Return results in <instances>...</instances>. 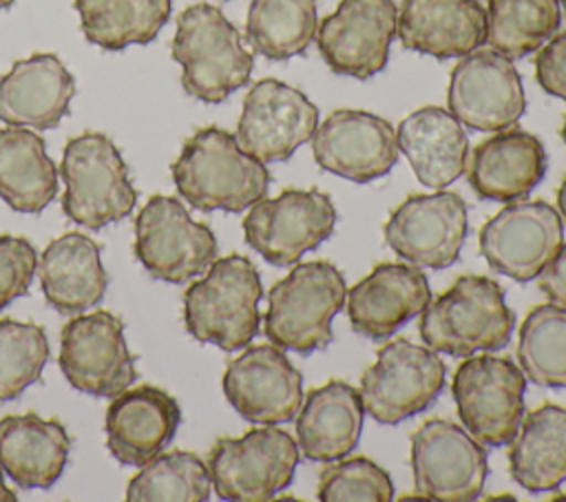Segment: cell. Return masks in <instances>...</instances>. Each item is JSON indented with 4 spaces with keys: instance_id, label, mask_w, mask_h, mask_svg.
Listing matches in <instances>:
<instances>
[{
    "instance_id": "obj_1",
    "label": "cell",
    "mask_w": 566,
    "mask_h": 502,
    "mask_svg": "<svg viewBox=\"0 0 566 502\" xmlns=\"http://www.w3.org/2000/svg\"><path fill=\"white\" fill-rule=\"evenodd\" d=\"M177 192L197 210L241 212L268 195L270 172L219 126L195 130L170 166Z\"/></svg>"
},
{
    "instance_id": "obj_2",
    "label": "cell",
    "mask_w": 566,
    "mask_h": 502,
    "mask_svg": "<svg viewBox=\"0 0 566 502\" xmlns=\"http://www.w3.org/2000/svg\"><path fill=\"white\" fill-rule=\"evenodd\" d=\"M170 55L181 66L184 91L206 104H219L245 86L254 66L239 29L208 2L179 13Z\"/></svg>"
},
{
    "instance_id": "obj_3",
    "label": "cell",
    "mask_w": 566,
    "mask_h": 502,
    "mask_svg": "<svg viewBox=\"0 0 566 502\" xmlns=\"http://www.w3.org/2000/svg\"><path fill=\"white\" fill-rule=\"evenodd\" d=\"M261 296V276L248 257L214 259L184 294L186 330L223 352L243 349L259 332Z\"/></svg>"
},
{
    "instance_id": "obj_4",
    "label": "cell",
    "mask_w": 566,
    "mask_h": 502,
    "mask_svg": "<svg viewBox=\"0 0 566 502\" xmlns=\"http://www.w3.org/2000/svg\"><path fill=\"white\" fill-rule=\"evenodd\" d=\"M515 316L497 281L467 274L427 303L420 336L433 352L451 356L491 354L509 345Z\"/></svg>"
},
{
    "instance_id": "obj_5",
    "label": "cell",
    "mask_w": 566,
    "mask_h": 502,
    "mask_svg": "<svg viewBox=\"0 0 566 502\" xmlns=\"http://www.w3.org/2000/svg\"><path fill=\"white\" fill-rule=\"evenodd\" d=\"M347 299L345 276L329 261L296 263L268 294L263 332L281 349L310 354L332 343V321Z\"/></svg>"
},
{
    "instance_id": "obj_6",
    "label": "cell",
    "mask_w": 566,
    "mask_h": 502,
    "mask_svg": "<svg viewBox=\"0 0 566 502\" xmlns=\"http://www.w3.org/2000/svg\"><path fill=\"white\" fill-rule=\"evenodd\" d=\"M60 177L66 186L62 195L64 215L88 230L122 221L137 203L128 166L104 133L88 130L71 137L62 150Z\"/></svg>"
},
{
    "instance_id": "obj_7",
    "label": "cell",
    "mask_w": 566,
    "mask_h": 502,
    "mask_svg": "<svg viewBox=\"0 0 566 502\" xmlns=\"http://www.w3.org/2000/svg\"><path fill=\"white\" fill-rule=\"evenodd\" d=\"M296 440L276 425L219 438L208 453L212 489L230 502H265L287 489L298 464Z\"/></svg>"
},
{
    "instance_id": "obj_8",
    "label": "cell",
    "mask_w": 566,
    "mask_h": 502,
    "mask_svg": "<svg viewBox=\"0 0 566 502\" xmlns=\"http://www.w3.org/2000/svg\"><path fill=\"white\" fill-rule=\"evenodd\" d=\"M133 250L153 279L188 283L217 259V237L177 197L153 195L135 219Z\"/></svg>"
},
{
    "instance_id": "obj_9",
    "label": "cell",
    "mask_w": 566,
    "mask_h": 502,
    "mask_svg": "<svg viewBox=\"0 0 566 502\" xmlns=\"http://www.w3.org/2000/svg\"><path fill=\"white\" fill-rule=\"evenodd\" d=\"M526 376L502 356H467L458 365L451 394L467 431L484 447L509 445L524 418Z\"/></svg>"
},
{
    "instance_id": "obj_10",
    "label": "cell",
    "mask_w": 566,
    "mask_h": 502,
    "mask_svg": "<svg viewBox=\"0 0 566 502\" xmlns=\"http://www.w3.org/2000/svg\"><path fill=\"white\" fill-rule=\"evenodd\" d=\"M444 387V363L431 347L396 338L382 345L360 376L365 411L380 425L402 422L427 409Z\"/></svg>"
},
{
    "instance_id": "obj_11",
    "label": "cell",
    "mask_w": 566,
    "mask_h": 502,
    "mask_svg": "<svg viewBox=\"0 0 566 502\" xmlns=\"http://www.w3.org/2000/svg\"><path fill=\"white\" fill-rule=\"evenodd\" d=\"M411 473L418 495L440 502L480 498L489 475L482 442L447 418L422 422L411 436Z\"/></svg>"
},
{
    "instance_id": "obj_12",
    "label": "cell",
    "mask_w": 566,
    "mask_h": 502,
    "mask_svg": "<svg viewBox=\"0 0 566 502\" xmlns=\"http://www.w3.org/2000/svg\"><path fill=\"white\" fill-rule=\"evenodd\" d=\"M336 208L329 195L287 188L274 199L250 206L243 219L245 243L272 265H294L305 252L329 239Z\"/></svg>"
},
{
    "instance_id": "obj_13",
    "label": "cell",
    "mask_w": 566,
    "mask_h": 502,
    "mask_svg": "<svg viewBox=\"0 0 566 502\" xmlns=\"http://www.w3.org/2000/svg\"><path fill=\"white\" fill-rule=\"evenodd\" d=\"M57 363L71 387L99 398L122 394L137 378L124 323L106 310L77 314L62 327Z\"/></svg>"
},
{
    "instance_id": "obj_14",
    "label": "cell",
    "mask_w": 566,
    "mask_h": 502,
    "mask_svg": "<svg viewBox=\"0 0 566 502\" xmlns=\"http://www.w3.org/2000/svg\"><path fill=\"white\" fill-rule=\"evenodd\" d=\"M449 113L471 130L511 128L526 111L524 86L513 60L495 49H475L453 66L447 88Z\"/></svg>"
},
{
    "instance_id": "obj_15",
    "label": "cell",
    "mask_w": 566,
    "mask_h": 502,
    "mask_svg": "<svg viewBox=\"0 0 566 502\" xmlns=\"http://www.w3.org/2000/svg\"><path fill=\"white\" fill-rule=\"evenodd\" d=\"M564 243V221L548 201H509L480 230V252L513 281L537 279Z\"/></svg>"
},
{
    "instance_id": "obj_16",
    "label": "cell",
    "mask_w": 566,
    "mask_h": 502,
    "mask_svg": "<svg viewBox=\"0 0 566 502\" xmlns=\"http://www.w3.org/2000/svg\"><path fill=\"white\" fill-rule=\"evenodd\" d=\"M382 232L387 245L411 265L449 268L469 232L467 203L451 190L411 195L391 210Z\"/></svg>"
},
{
    "instance_id": "obj_17",
    "label": "cell",
    "mask_w": 566,
    "mask_h": 502,
    "mask_svg": "<svg viewBox=\"0 0 566 502\" xmlns=\"http://www.w3.org/2000/svg\"><path fill=\"white\" fill-rule=\"evenodd\" d=\"M396 24L394 0H340L318 24L316 46L334 73L369 80L387 66Z\"/></svg>"
},
{
    "instance_id": "obj_18",
    "label": "cell",
    "mask_w": 566,
    "mask_h": 502,
    "mask_svg": "<svg viewBox=\"0 0 566 502\" xmlns=\"http://www.w3.org/2000/svg\"><path fill=\"white\" fill-rule=\"evenodd\" d=\"M318 126V108L298 88L265 77L252 84L237 124L239 146L263 164L290 159L298 146L312 139Z\"/></svg>"
},
{
    "instance_id": "obj_19",
    "label": "cell",
    "mask_w": 566,
    "mask_h": 502,
    "mask_svg": "<svg viewBox=\"0 0 566 502\" xmlns=\"http://www.w3.org/2000/svg\"><path fill=\"white\" fill-rule=\"evenodd\" d=\"M221 385L232 409L254 425L290 422L303 402V376L274 343L245 345Z\"/></svg>"
},
{
    "instance_id": "obj_20",
    "label": "cell",
    "mask_w": 566,
    "mask_h": 502,
    "mask_svg": "<svg viewBox=\"0 0 566 502\" xmlns=\"http://www.w3.org/2000/svg\"><path fill=\"white\" fill-rule=\"evenodd\" d=\"M316 164L356 184L385 177L398 161L394 126L374 113L338 108L329 113L312 135Z\"/></svg>"
},
{
    "instance_id": "obj_21",
    "label": "cell",
    "mask_w": 566,
    "mask_h": 502,
    "mask_svg": "<svg viewBox=\"0 0 566 502\" xmlns=\"http://www.w3.org/2000/svg\"><path fill=\"white\" fill-rule=\"evenodd\" d=\"M179 420V402L168 391L155 385L124 389L104 416L106 449L122 464L142 467L170 445Z\"/></svg>"
},
{
    "instance_id": "obj_22",
    "label": "cell",
    "mask_w": 566,
    "mask_h": 502,
    "mask_svg": "<svg viewBox=\"0 0 566 502\" xmlns=\"http://www.w3.org/2000/svg\"><path fill=\"white\" fill-rule=\"evenodd\" d=\"M431 301L424 272L411 263H378L347 290V316L360 336L382 341L422 314Z\"/></svg>"
},
{
    "instance_id": "obj_23",
    "label": "cell",
    "mask_w": 566,
    "mask_h": 502,
    "mask_svg": "<svg viewBox=\"0 0 566 502\" xmlns=\"http://www.w3.org/2000/svg\"><path fill=\"white\" fill-rule=\"evenodd\" d=\"M478 197L489 201H517L544 179L546 150L539 137L522 128H504L482 139L464 166Z\"/></svg>"
},
{
    "instance_id": "obj_24",
    "label": "cell",
    "mask_w": 566,
    "mask_h": 502,
    "mask_svg": "<svg viewBox=\"0 0 566 502\" xmlns=\"http://www.w3.org/2000/svg\"><path fill=\"white\" fill-rule=\"evenodd\" d=\"M396 35L409 51L462 57L484 42L486 9L480 0H400Z\"/></svg>"
},
{
    "instance_id": "obj_25",
    "label": "cell",
    "mask_w": 566,
    "mask_h": 502,
    "mask_svg": "<svg viewBox=\"0 0 566 502\" xmlns=\"http://www.w3.org/2000/svg\"><path fill=\"white\" fill-rule=\"evenodd\" d=\"M75 77L53 53L18 60L0 77V119L9 126L35 130L55 128L69 113Z\"/></svg>"
},
{
    "instance_id": "obj_26",
    "label": "cell",
    "mask_w": 566,
    "mask_h": 502,
    "mask_svg": "<svg viewBox=\"0 0 566 502\" xmlns=\"http://www.w3.org/2000/svg\"><path fill=\"white\" fill-rule=\"evenodd\" d=\"M38 274L46 303L66 316L95 307L108 287L102 248L84 232L53 239L38 259Z\"/></svg>"
},
{
    "instance_id": "obj_27",
    "label": "cell",
    "mask_w": 566,
    "mask_h": 502,
    "mask_svg": "<svg viewBox=\"0 0 566 502\" xmlns=\"http://www.w3.org/2000/svg\"><path fill=\"white\" fill-rule=\"evenodd\" d=\"M71 451L66 427L35 411L0 418V469L20 489H49L62 475Z\"/></svg>"
},
{
    "instance_id": "obj_28",
    "label": "cell",
    "mask_w": 566,
    "mask_h": 502,
    "mask_svg": "<svg viewBox=\"0 0 566 502\" xmlns=\"http://www.w3.org/2000/svg\"><path fill=\"white\" fill-rule=\"evenodd\" d=\"M363 398L345 380L312 389L298 407L296 440L305 458L334 462L354 451L363 431Z\"/></svg>"
},
{
    "instance_id": "obj_29",
    "label": "cell",
    "mask_w": 566,
    "mask_h": 502,
    "mask_svg": "<svg viewBox=\"0 0 566 502\" xmlns=\"http://www.w3.org/2000/svg\"><path fill=\"white\" fill-rule=\"evenodd\" d=\"M396 139L418 181L427 188H447L464 172L469 139L447 108L422 106L409 113L400 122Z\"/></svg>"
},
{
    "instance_id": "obj_30",
    "label": "cell",
    "mask_w": 566,
    "mask_h": 502,
    "mask_svg": "<svg viewBox=\"0 0 566 502\" xmlns=\"http://www.w3.org/2000/svg\"><path fill=\"white\" fill-rule=\"evenodd\" d=\"M509 445V469L522 489H557L566 480V407L546 402L533 409Z\"/></svg>"
},
{
    "instance_id": "obj_31",
    "label": "cell",
    "mask_w": 566,
    "mask_h": 502,
    "mask_svg": "<svg viewBox=\"0 0 566 502\" xmlns=\"http://www.w3.org/2000/svg\"><path fill=\"white\" fill-rule=\"evenodd\" d=\"M53 159L44 139L24 128H0V199L18 212H42L57 195Z\"/></svg>"
},
{
    "instance_id": "obj_32",
    "label": "cell",
    "mask_w": 566,
    "mask_h": 502,
    "mask_svg": "<svg viewBox=\"0 0 566 502\" xmlns=\"http://www.w3.org/2000/svg\"><path fill=\"white\" fill-rule=\"evenodd\" d=\"M82 33L104 51L148 44L168 22L170 0H75Z\"/></svg>"
},
{
    "instance_id": "obj_33",
    "label": "cell",
    "mask_w": 566,
    "mask_h": 502,
    "mask_svg": "<svg viewBox=\"0 0 566 502\" xmlns=\"http://www.w3.org/2000/svg\"><path fill=\"white\" fill-rule=\"evenodd\" d=\"M316 29V0H252L245 18L250 46L268 60L303 55Z\"/></svg>"
},
{
    "instance_id": "obj_34",
    "label": "cell",
    "mask_w": 566,
    "mask_h": 502,
    "mask_svg": "<svg viewBox=\"0 0 566 502\" xmlns=\"http://www.w3.org/2000/svg\"><path fill=\"white\" fill-rule=\"evenodd\" d=\"M559 22V0H486L484 42L509 60H517L544 46Z\"/></svg>"
},
{
    "instance_id": "obj_35",
    "label": "cell",
    "mask_w": 566,
    "mask_h": 502,
    "mask_svg": "<svg viewBox=\"0 0 566 502\" xmlns=\"http://www.w3.org/2000/svg\"><path fill=\"white\" fill-rule=\"evenodd\" d=\"M212 491L208 464L192 451L159 453L130 478L128 502H206Z\"/></svg>"
},
{
    "instance_id": "obj_36",
    "label": "cell",
    "mask_w": 566,
    "mask_h": 502,
    "mask_svg": "<svg viewBox=\"0 0 566 502\" xmlns=\"http://www.w3.org/2000/svg\"><path fill=\"white\" fill-rule=\"evenodd\" d=\"M517 360L528 380L542 387H566V307H533L520 327Z\"/></svg>"
},
{
    "instance_id": "obj_37",
    "label": "cell",
    "mask_w": 566,
    "mask_h": 502,
    "mask_svg": "<svg viewBox=\"0 0 566 502\" xmlns=\"http://www.w3.org/2000/svg\"><path fill=\"white\" fill-rule=\"evenodd\" d=\"M49 360V338L42 325L0 318V402L15 400L38 383Z\"/></svg>"
},
{
    "instance_id": "obj_38",
    "label": "cell",
    "mask_w": 566,
    "mask_h": 502,
    "mask_svg": "<svg viewBox=\"0 0 566 502\" xmlns=\"http://www.w3.org/2000/svg\"><path fill=\"white\" fill-rule=\"evenodd\" d=\"M321 502H389L394 484L389 473L369 458H349L327 464L318 475Z\"/></svg>"
},
{
    "instance_id": "obj_39",
    "label": "cell",
    "mask_w": 566,
    "mask_h": 502,
    "mask_svg": "<svg viewBox=\"0 0 566 502\" xmlns=\"http://www.w3.org/2000/svg\"><path fill=\"white\" fill-rule=\"evenodd\" d=\"M38 259L27 237L0 234V310L29 292Z\"/></svg>"
},
{
    "instance_id": "obj_40",
    "label": "cell",
    "mask_w": 566,
    "mask_h": 502,
    "mask_svg": "<svg viewBox=\"0 0 566 502\" xmlns=\"http://www.w3.org/2000/svg\"><path fill=\"white\" fill-rule=\"evenodd\" d=\"M535 80L548 95L566 102V31L555 33L537 49Z\"/></svg>"
},
{
    "instance_id": "obj_41",
    "label": "cell",
    "mask_w": 566,
    "mask_h": 502,
    "mask_svg": "<svg viewBox=\"0 0 566 502\" xmlns=\"http://www.w3.org/2000/svg\"><path fill=\"white\" fill-rule=\"evenodd\" d=\"M539 290L557 305L566 307V243L559 245L555 257L537 274Z\"/></svg>"
},
{
    "instance_id": "obj_42",
    "label": "cell",
    "mask_w": 566,
    "mask_h": 502,
    "mask_svg": "<svg viewBox=\"0 0 566 502\" xmlns=\"http://www.w3.org/2000/svg\"><path fill=\"white\" fill-rule=\"evenodd\" d=\"M557 210H559V215H562L564 221H566V177L562 179L559 190H557Z\"/></svg>"
},
{
    "instance_id": "obj_43",
    "label": "cell",
    "mask_w": 566,
    "mask_h": 502,
    "mask_svg": "<svg viewBox=\"0 0 566 502\" xmlns=\"http://www.w3.org/2000/svg\"><path fill=\"white\" fill-rule=\"evenodd\" d=\"M0 502H18V495L4 484V478H2V469H0Z\"/></svg>"
},
{
    "instance_id": "obj_44",
    "label": "cell",
    "mask_w": 566,
    "mask_h": 502,
    "mask_svg": "<svg viewBox=\"0 0 566 502\" xmlns=\"http://www.w3.org/2000/svg\"><path fill=\"white\" fill-rule=\"evenodd\" d=\"M15 0H0V9H7V7H11Z\"/></svg>"
},
{
    "instance_id": "obj_45",
    "label": "cell",
    "mask_w": 566,
    "mask_h": 502,
    "mask_svg": "<svg viewBox=\"0 0 566 502\" xmlns=\"http://www.w3.org/2000/svg\"><path fill=\"white\" fill-rule=\"evenodd\" d=\"M562 139H564V144H566V117H564V124H562Z\"/></svg>"
},
{
    "instance_id": "obj_46",
    "label": "cell",
    "mask_w": 566,
    "mask_h": 502,
    "mask_svg": "<svg viewBox=\"0 0 566 502\" xmlns=\"http://www.w3.org/2000/svg\"><path fill=\"white\" fill-rule=\"evenodd\" d=\"M559 4L564 7V15H566V0H559Z\"/></svg>"
}]
</instances>
